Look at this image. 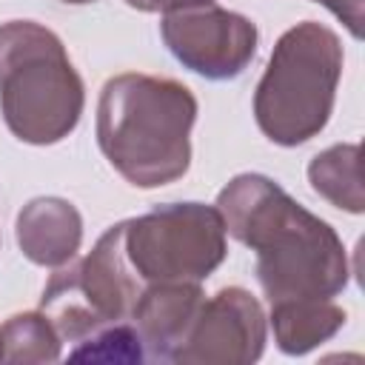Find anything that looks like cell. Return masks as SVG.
<instances>
[{"label":"cell","instance_id":"277c9868","mask_svg":"<svg viewBox=\"0 0 365 365\" xmlns=\"http://www.w3.org/2000/svg\"><path fill=\"white\" fill-rule=\"evenodd\" d=\"M342 60L339 37L317 20L282 31L254 91L259 131L285 148L317 137L331 120Z\"/></svg>","mask_w":365,"mask_h":365},{"label":"cell","instance_id":"8fae6325","mask_svg":"<svg viewBox=\"0 0 365 365\" xmlns=\"http://www.w3.org/2000/svg\"><path fill=\"white\" fill-rule=\"evenodd\" d=\"M348 314L331 299H279L271 302V328L277 348L288 356H302L317 345L328 342L342 325Z\"/></svg>","mask_w":365,"mask_h":365},{"label":"cell","instance_id":"3957f363","mask_svg":"<svg viewBox=\"0 0 365 365\" xmlns=\"http://www.w3.org/2000/svg\"><path fill=\"white\" fill-rule=\"evenodd\" d=\"M86 88L63 40L34 20L0 26V114L29 145L66 140L83 114Z\"/></svg>","mask_w":365,"mask_h":365},{"label":"cell","instance_id":"e0dca14e","mask_svg":"<svg viewBox=\"0 0 365 365\" xmlns=\"http://www.w3.org/2000/svg\"><path fill=\"white\" fill-rule=\"evenodd\" d=\"M63 3H68V6H86V3H94V0H63Z\"/></svg>","mask_w":365,"mask_h":365},{"label":"cell","instance_id":"7c38bea8","mask_svg":"<svg viewBox=\"0 0 365 365\" xmlns=\"http://www.w3.org/2000/svg\"><path fill=\"white\" fill-rule=\"evenodd\" d=\"M308 182L334 208L348 214H362L365 194H362V177H359V145L339 143L319 151L308 163Z\"/></svg>","mask_w":365,"mask_h":365},{"label":"cell","instance_id":"6da1fadb","mask_svg":"<svg viewBox=\"0 0 365 365\" xmlns=\"http://www.w3.org/2000/svg\"><path fill=\"white\" fill-rule=\"evenodd\" d=\"M225 234L257 251V279L268 302L331 299L351 277L339 234L288 197L265 174H237L217 197Z\"/></svg>","mask_w":365,"mask_h":365},{"label":"cell","instance_id":"8992f818","mask_svg":"<svg viewBox=\"0 0 365 365\" xmlns=\"http://www.w3.org/2000/svg\"><path fill=\"white\" fill-rule=\"evenodd\" d=\"M160 34L168 51L205 80L240 77L257 54V26L222 6L194 3L171 9L160 20Z\"/></svg>","mask_w":365,"mask_h":365},{"label":"cell","instance_id":"ba28073f","mask_svg":"<svg viewBox=\"0 0 365 365\" xmlns=\"http://www.w3.org/2000/svg\"><path fill=\"white\" fill-rule=\"evenodd\" d=\"M66 265L77 297L100 325L131 317L143 285L125 259V220L111 225L83 259H68Z\"/></svg>","mask_w":365,"mask_h":365},{"label":"cell","instance_id":"9c48e42d","mask_svg":"<svg viewBox=\"0 0 365 365\" xmlns=\"http://www.w3.org/2000/svg\"><path fill=\"white\" fill-rule=\"evenodd\" d=\"M205 294L200 282H151L143 285L134 308L131 325L137 328L148 359H168L182 345L188 328L194 325Z\"/></svg>","mask_w":365,"mask_h":365},{"label":"cell","instance_id":"30bf717a","mask_svg":"<svg viewBox=\"0 0 365 365\" xmlns=\"http://www.w3.org/2000/svg\"><path fill=\"white\" fill-rule=\"evenodd\" d=\"M14 234L26 259L43 268H60L80 251L83 217L63 197H37L20 208Z\"/></svg>","mask_w":365,"mask_h":365},{"label":"cell","instance_id":"9a60e30c","mask_svg":"<svg viewBox=\"0 0 365 365\" xmlns=\"http://www.w3.org/2000/svg\"><path fill=\"white\" fill-rule=\"evenodd\" d=\"M319 6H325L339 23H345V29L359 40L362 37V6L365 0H314Z\"/></svg>","mask_w":365,"mask_h":365},{"label":"cell","instance_id":"5bb4252c","mask_svg":"<svg viewBox=\"0 0 365 365\" xmlns=\"http://www.w3.org/2000/svg\"><path fill=\"white\" fill-rule=\"evenodd\" d=\"M68 359L74 362H143L145 348L131 319H123V322H108L97 328L94 334H88L86 339L74 342V348L68 351Z\"/></svg>","mask_w":365,"mask_h":365},{"label":"cell","instance_id":"52a82bcc","mask_svg":"<svg viewBox=\"0 0 365 365\" xmlns=\"http://www.w3.org/2000/svg\"><path fill=\"white\" fill-rule=\"evenodd\" d=\"M265 348V314L259 299L228 285L200 305L194 325L171 362L182 365H251Z\"/></svg>","mask_w":365,"mask_h":365},{"label":"cell","instance_id":"4fadbf2b","mask_svg":"<svg viewBox=\"0 0 365 365\" xmlns=\"http://www.w3.org/2000/svg\"><path fill=\"white\" fill-rule=\"evenodd\" d=\"M63 339L43 311H23L0 325V362H57Z\"/></svg>","mask_w":365,"mask_h":365},{"label":"cell","instance_id":"5b68a950","mask_svg":"<svg viewBox=\"0 0 365 365\" xmlns=\"http://www.w3.org/2000/svg\"><path fill=\"white\" fill-rule=\"evenodd\" d=\"M225 222L217 205L171 202L125 220V259L140 279L202 282L225 259Z\"/></svg>","mask_w":365,"mask_h":365},{"label":"cell","instance_id":"7a4b0ae2","mask_svg":"<svg viewBox=\"0 0 365 365\" xmlns=\"http://www.w3.org/2000/svg\"><path fill=\"white\" fill-rule=\"evenodd\" d=\"M197 97L171 77L123 71L106 80L97 103V145L137 188H160L191 165Z\"/></svg>","mask_w":365,"mask_h":365},{"label":"cell","instance_id":"2e32d148","mask_svg":"<svg viewBox=\"0 0 365 365\" xmlns=\"http://www.w3.org/2000/svg\"><path fill=\"white\" fill-rule=\"evenodd\" d=\"M131 9L137 11H171V9H182V6H194V3H211V0H125Z\"/></svg>","mask_w":365,"mask_h":365}]
</instances>
